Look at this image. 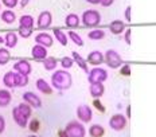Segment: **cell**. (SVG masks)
Here are the masks:
<instances>
[{"mask_svg":"<svg viewBox=\"0 0 156 137\" xmlns=\"http://www.w3.org/2000/svg\"><path fill=\"white\" fill-rule=\"evenodd\" d=\"M73 85V78L67 70H55L51 76V86L57 90H67Z\"/></svg>","mask_w":156,"mask_h":137,"instance_id":"1","label":"cell"},{"mask_svg":"<svg viewBox=\"0 0 156 137\" xmlns=\"http://www.w3.org/2000/svg\"><path fill=\"white\" fill-rule=\"evenodd\" d=\"M81 20L86 27H97L101 23V14L97 9H86L81 16Z\"/></svg>","mask_w":156,"mask_h":137,"instance_id":"2","label":"cell"},{"mask_svg":"<svg viewBox=\"0 0 156 137\" xmlns=\"http://www.w3.org/2000/svg\"><path fill=\"white\" fill-rule=\"evenodd\" d=\"M65 132L69 137H85L86 129L80 121H70L65 128Z\"/></svg>","mask_w":156,"mask_h":137,"instance_id":"3","label":"cell"},{"mask_svg":"<svg viewBox=\"0 0 156 137\" xmlns=\"http://www.w3.org/2000/svg\"><path fill=\"white\" fill-rule=\"evenodd\" d=\"M104 62L110 67V68H119L122 66V58L121 55L117 53L116 50H108L104 54Z\"/></svg>","mask_w":156,"mask_h":137,"instance_id":"4","label":"cell"},{"mask_svg":"<svg viewBox=\"0 0 156 137\" xmlns=\"http://www.w3.org/2000/svg\"><path fill=\"white\" fill-rule=\"evenodd\" d=\"M87 74H89L87 76L89 83H104L108 79V71L102 67H94Z\"/></svg>","mask_w":156,"mask_h":137,"instance_id":"5","label":"cell"},{"mask_svg":"<svg viewBox=\"0 0 156 137\" xmlns=\"http://www.w3.org/2000/svg\"><path fill=\"white\" fill-rule=\"evenodd\" d=\"M126 125H128V118L121 113L113 114L109 120V126L113 130H116V132H121V130H124L126 128Z\"/></svg>","mask_w":156,"mask_h":137,"instance_id":"6","label":"cell"},{"mask_svg":"<svg viewBox=\"0 0 156 137\" xmlns=\"http://www.w3.org/2000/svg\"><path fill=\"white\" fill-rule=\"evenodd\" d=\"M77 117L81 122H90L93 118V110L89 105H80L77 107Z\"/></svg>","mask_w":156,"mask_h":137,"instance_id":"7","label":"cell"},{"mask_svg":"<svg viewBox=\"0 0 156 137\" xmlns=\"http://www.w3.org/2000/svg\"><path fill=\"white\" fill-rule=\"evenodd\" d=\"M51 23H53V15H51V12L48 11H43L41 12L38 16V20H37V27L41 28V30H46L51 26Z\"/></svg>","mask_w":156,"mask_h":137,"instance_id":"8","label":"cell"},{"mask_svg":"<svg viewBox=\"0 0 156 137\" xmlns=\"http://www.w3.org/2000/svg\"><path fill=\"white\" fill-rule=\"evenodd\" d=\"M14 71H16V73H19V74H23V76H30L31 71H32L31 63L26 59H20L18 62H15Z\"/></svg>","mask_w":156,"mask_h":137,"instance_id":"9","label":"cell"},{"mask_svg":"<svg viewBox=\"0 0 156 137\" xmlns=\"http://www.w3.org/2000/svg\"><path fill=\"white\" fill-rule=\"evenodd\" d=\"M23 100L26 104H28L31 107H35V109H39L42 106V100L32 91H26L23 94Z\"/></svg>","mask_w":156,"mask_h":137,"instance_id":"10","label":"cell"},{"mask_svg":"<svg viewBox=\"0 0 156 137\" xmlns=\"http://www.w3.org/2000/svg\"><path fill=\"white\" fill-rule=\"evenodd\" d=\"M35 43L48 48V47L53 46L54 39H53V37H51L50 34H47V32H41V34H38L37 37H35Z\"/></svg>","mask_w":156,"mask_h":137,"instance_id":"11","label":"cell"},{"mask_svg":"<svg viewBox=\"0 0 156 137\" xmlns=\"http://www.w3.org/2000/svg\"><path fill=\"white\" fill-rule=\"evenodd\" d=\"M86 62L93 66H98V65H102L104 63V54L98 50H94L92 53H89L86 58Z\"/></svg>","mask_w":156,"mask_h":137,"instance_id":"12","label":"cell"},{"mask_svg":"<svg viewBox=\"0 0 156 137\" xmlns=\"http://www.w3.org/2000/svg\"><path fill=\"white\" fill-rule=\"evenodd\" d=\"M31 55L35 61H43L44 58H47V48L41 44H35L31 50Z\"/></svg>","mask_w":156,"mask_h":137,"instance_id":"13","label":"cell"},{"mask_svg":"<svg viewBox=\"0 0 156 137\" xmlns=\"http://www.w3.org/2000/svg\"><path fill=\"white\" fill-rule=\"evenodd\" d=\"M89 91L93 98H101L105 93V86H104V83H90Z\"/></svg>","mask_w":156,"mask_h":137,"instance_id":"14","label":"cell"},{"mask_svg":"<svg viewBox=\"0 0 156 137\" xmlns=\"http://www.w3.org/2000/svg\"><path fill=\"white\" fill-rule=\"evenodd\" d=\"M12 117H14L15 122L18 124V125L20 126V128H26V126H27V124H28V118H27V117H24L23 114L19 112L18 106L12 109Z\"/></svg>","mask_w":156,"mask_h":137,"instance_id":"15","label":"cell"},{"mask_svg":"<svg viewBox=\"0 0 156 137\" xmlns=\"http://www.w3.org/2000/svg\"><path fill=\"white\" fill-rule=\"evenodd\" d=\"M34 18L31 15H23L19 19V28H28V30H34Z\"/></svg>","mask_w":156,"mask_h":137,"instance_id":"16","label":"cell"},{"mask_svg":"<svg viewBox=\"0 0 156 137\" xmlns=\"http://www.w3.org/2000/svg\"><path fill=\"white\" fill-rule=\"evenodd\" d=\"M109 30H110L112 34L120 35V34H122V32L125 31V23L122 20H113L112 23H110V26H109Z\"/></svg>","mask_w":156,"mask_h":137,"instance_id":"17","label":"cell"},{"mask_svg":"<svg viewBox=\"0 0 156 137\" xmlns=\"http://www.w3.org/2000/svg\"><path fill=\"white\" fill-rule=\"evenodd\" d=\"M71 55H73V61H74V63L76 65H78V66H80L81 68H82L83 71H85V73H89V67H87V62H86V59L85 58H82L81 57L80 54L77 53V51H73V53H71Z\"/></svg>","mask_w":156,"mask_h":137,"instance_id":"18","label":"cell"},{"mask_svg":"<svg viewBox=\"0 0 156 137\" xmlns=\"http://www.w3.org/2000/svg\"><path fill=\"white\" fill-rule=\"evenodd\" d=\"M12 96L7 89H0V107H5L11 104Z\"/></svg>","mask_w":156,"mask_h":137,"instance_id":"19","label":"cell"},{"mask_svg":"<svg viewBox=\"0 0 156 137\" xmlns=\"http://www.w3.org/2000/svg\"><path fill=\"white\" fill-rule=\"evenodd\" d=\"M37 89L43 94H51L53 93V86L47 83V81H44L43 78H39L37 81Z\"/></svg>","mask_w":156,"mask_h":137,"instance_id":"20","label":"cell"},{"mask_svg":"<svg viewBox=\"0 0 156 137\" xmlns=\"http://www.w3.org/2000/svg\"><path fill=\"white\" fill-rule=\"evenodd\" d=\"M4 43L8 48H14L16 44H18V35L15 34L14 31H9L5 34V38H4Z\"/></svg>","mask_w":156,"mask_h":137,"instance_id":"21","label":"cell"},{"mask_svg":"<svg viewBox=\"0 0 156 137\" xmlns=\"http://www.w3.org/2000/svg\"><path fill=\"white\" fill-rule=\"evenodd\" d=\"M53 34H54V38L58 40V43L62 44V46H67V42H69L67 34H65L61 28H54Z\"/></svg>","mask_w":156,"mask_h":137,"instance_id":"22","label":"cell"},{"mask_svg":"<svg viewBox=\"0 0 156 137\" xmlns=\"http://www.w3.org/2000/svg\"><path fill=\"white\" fill-rule=\"evenodd\" d=\"M105 135V128L98 124H93L89 128V136L90 137H104Z\"/></svg>","mask_w":156,"mask_h":137,"instance_id":"23","label":"cell"},{"mask_svg":"<svg viewBox=\"0 0 156 137\" xmlns=\"http://www.w3.org/2000/svg\"><path fill=\"white\" fill-rule=\"evenodd\" d=\"M65 24L69 28H76L80 26V18H78L77 14H69L65 19Z\"/></svg>","mask_w":156,"mask_h":137,"instance_id":"24","label":"cell"},{"mask_svg":"<svg viewBox=\"0 0 156 137\" xmlns=\"http://www.w3.org/2000/svg\"><path fill=\"white\" fill-rule=\"evenodd\" d=\"M2 20L4 23H7V24H12V23H15L16 20V15L14 11H11V9H5V11L2 12Z\"/></svg>","mask_w":156,"mask_h":137,"instance_id":"25","label":"cell"},{"mask_svg":"<svg viewBox=\"0 0 156 137\" xmlns=\"http://www.w3.org/2000/svg\"><path fill=\"white\" fill-rule=\"evenodd\" d=\"M15 71H7V73L4 74V77H3V83H4L5 87H9V89H12V87H15V77H14Z\"/></svg>","mask_w":156,"mask_h":137,"instance_id":"26","label":"cell"},{"mask_svg":"<svg viewBox=\"0 0 156 137\" xmlns=\"http://www.w3.org/2000/svg\"><path fill=\"white\" fill-rule=\"evenodd\" d=\"M57 66H58V61L55 59L54 57H47V58H44V59H43V67L46 68L47 71L55 70Z\"/></svg>","mask_w":156,"mask_h":137,"instance_id":"27","label":"cell"},{"mask_svg":"<svg viewBox=\"0 0 156 137\" xmlns=\"http://www.w3.org/2000/svg\"><path fill=\"white\" fill-rule=\"evenodd\" d=\"M14 77H15V87H24L28 83V76H23V74H19L15 71Z\"/></svg>","mask_w":156,"mask_h":137,"instance_id":"28","label":"cell"},{"mask_svg":"<svg viewBox=\"0 0 156 137\" xmlns=\"http://www.w3.org/2000/svg\"><path fill=\"white\" fill-rule=\"evenodd\" d=\"M105 31L104 30H100V28H96V30H92L87 34V38L90 40H101V39L105 38Z\"/></svg>","mask_w":156,"mask_h":137,"instance_id":"29","label":"cell"},{"mask_svg":"<svg viewBox=\"0 0 156 137\" xmlns=\"http://www.w3.org/2000/svg\"><path fill=\"white\" fill-rule=\"evenodd\" d=\"M9 59H11V54H9V51L4 47H0V66L7 65L9 62Z\"/></svg>","mask_w":156,"mask_h":137,"instance_id":"30","label":"cell"},{"mask_svg":"<svg viewBox=\"0 0 156 137\" xmlns=\"http://www.w3.org/2000/svg\"><path fill=\"white\" fill-rule=\"evenodd\" d=\"M67 38H70V40L73 42L74 44H77V46H83V39L80 37V34H77L76 31H69L67 32Z\"/></svg>","mask_w":156,"mask_h":137,"instance_id":"31","label":"cell"},{"mask_svg":"<svg viewBox=\"0 0 156 137\" xmlns=\"http://www.w3.org/2000/svg\"><path fill=\"white\" fill-rule=\"evenodd\" d=\"M18 109H19V112L23 114L24 117H27V118H30V117H31L32 107H31L30 105H28V104H26V102L19 104V105H18Z\"/></svg>","mask_w":156,"mask_h":137,"instance_id":"32","label":"cell"},{"mask_svg":"<svg viewBox=\"0 0 156 137\" xmlns=\"http://www.w3.org/2000/svg\"><path fill=\"white\" fill-rule=\"evenodd\" d=\"M61 66L63 67V70H67V68H71L74 66V61L71 57H63L61 59Z\"/></svg>","mask_w":156,"mask_h":137,"instance_id":"33","label":"cell"},{"mask_svg":"<svg viewBox=\"0 0 156 137\" xmlns=\"http://www.w3.org/2000/svg\"><path fill=\"white\" fill-rule=\"evenodd\" d=\"M27 126H28V129L31 130V132H38L39 130V128H41V122H39V120H37V118H34V120H31L30 122L27 124Z\"/></svg>","mask_w":156,"mask_h":137,"instance_id":"34","label":"cell"},{"mask_svg":"<svg viewBox=\"0 0 156 137\" xmlns=\"http://www.w3.org/2000/svg\"><path fill=\"white\" fill-rule=\"evenodd\" d=\"M93 106L94 107H97V110L98 112H101V113H105V106L101 104V101H100V98H94V101H93Z\"/></svg>","mask_w":156,"mask_h":137,"instance_id":"35","label":"cell"},{"mask_svg":"<svg viewBox=\"0 0 156 137\" xmlns=\"http://www.w3.org/2000/svg\"><path fill=\"white\" fill-rule=\"evenodd\" d=\"M3 2V4L5 5V7H7L8 9H11V8H15L16 5H18V0H2Z\"/></svg>","mask_w":156,"mask_h":137,"instance_id":"36","label":"cell"},{"mask_svg":"<svg viewBox=\"0 0 156 137\" xmlns=\"http://www.w3.org/2000/svg\"><path fill=\"white\" fill-rule=\"evenodd\" d=\"M120 74L122 77H129L131 76V66L129 65H124V66L120 68Z\"/></svg>","mask_w":156,"mask_h":137,"instance_id":"37","label":"cell"},{"mask_svg":"<svg viewBox=\"0 0 156 137\" xmlns=\"http://www.w3.org/2000/svg\"><path fill=\"white\" fill-rule=\"evenodd\" d=\"M32 34V30H28V28H19V35L22 38H30Z\"/></svg>","mask_w":156,"mask_h":137,"instance_id":"38","label":"cell"},{"mask_svg":"<svg viewBox=\"0 0 156 137\" xmlns=\"http://www.w3.org/2000/svg\"><path fill=\"white\" fill-rule=\"evenodd\" d=\"M131 35H132L131 28H126L124 31V40H125L126 44H131Z\"/></svg>","mask_w":156,"mask_h":137,"instance_id":"39","label":"cell"},{"mask_svg":"<svg viewBox=\"0 0 156 137\" xmlns=\"http://www.w3.org/2000/svg\"><path fill=\"white\" fill-rule=\"evenodd\" d=\"M131 11H132V7H131V5H128V7L125 8V20H126V22H131V20H132Z\"/></svg>","mask_w":156,"mask_h":137,"instance_id":"40","label":"cell"},{"mask_svg":"<svg viewBox=\"0 0 156 137\" xmlns=\"http://www.w3.org/2000/svg\"><path fill=\"white\" fill-rule=\"evenodd\" d=\"M113 3H115V0H100V4L102 7H110Z\"/></svg>","mask_w":156,"mask_h":137,"instance_id":"41","label":"cell"},{"mask_svg":"<svg viewBox=\"0 0 156 137\" xmlns=\"http://www.w3.org/2000/svg\"><path fill=\"white\" fill-rule=\"evenodd\" d=\"M5 130V120L3 116H0V135Z\"/></svg>","mask_w":156,"mask_h":137,"instance_id":"42","label":"cell"},{"mask_svg":"<svg viewBox=\"0 0 156 137\" xmlns=\"http://www.w3.org/2000/svg\"><path fill=\"white\" fill-rule=\"evenodd\" d=\"M86 2L90 4H100V0H86Z\"/></svg>","mask_w":156,"mask_h":137,"instance_id":"43","label":"cell"},{"mask_svg":"<svg viewBox=\"0 0 156 137\" xmlns=\"http://www.w3.org/2000/svg\"><path fill=\"white\" fill-rule=\"evenodd\" d=\"M58 137H69V136L66 135V132H65V130H61L59 135H58Z\"/></svg>","mask_w":156,"mask_h":137,"instance_id":"44","label":"cell"},{"mask_svg":"<svg viewBox=\"0 0 156 137\" xmlns=\"http://www.w3.org/2000/svg\"><path fill=\"white\" fill-rule=\"evenodd\" d=\"M28 0H22V7H24V5H27Z\"/></svg>","mask_w":156,"mask_h":137,"instance_id":"45","label":"cell"},{"mask_svg":"<svg viewBox=\"0 0 156 137\" xmlns=\"http://www.w3.org/2000/svg\"><path fill=\"white\" fill-rule=\"evenodd\" d=\"M3 42H4V39H3L2 37H0V44H2V43H3Z\"/></svg>","mask_w":156,"mask_h":137,"instance_id":"46","label":"cell"},{"mask_svg":"<svg viewBox=\"0 0 156 137\" xmlns=\"http://www.w3.org/2000/svg\"><path fill=\"white\" fill-rule=\"evenodd\" d=\"M28 137H38V136H35V135H31V136H28Z\"/></svg>","mask_w":156,"mask_h":137,"instance_id":"47","label":"cell"},{"mask_svg":"<svg viewBox=\"0 0 156 137\" xmlns=\"http://www.w3.org/2000/svg\"><path fill=\"white\" fill-rule=\"evenodd\" d=\"M0 9H2V3H0Z\"/></svg>","mask_w":156,"mask_h":137,"instance_id":"48","label":"cell"}]
</instances>
